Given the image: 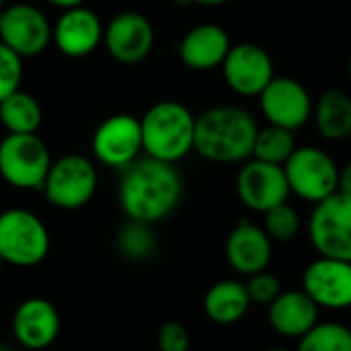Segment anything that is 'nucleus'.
<instances>
[{
    "label": "nucleus",
    "mask_w": 351,
    "mask_h": 351,
    "mask_svg": "<svg viewBox=\"0 0 351 351\" xmlns=\"http://www.w3.org/2000/svg\"><path fill=\"white\" fill-rule=\"evenodd\" d=\"M4 2H6V0H0V10L4 8Z\"/></svg>",
    "instance_id": "nucleus-36"
},
{
    "label": "nucleus",
    "mask_w": 351,
    "mask_h": 351,
    "mask_svg": "<svg viewBox=\"0 0 351 351\" xmlns=\"http://www.w3.org/2000/svg\"><path fill=\"white\" fill-rule=\"evenodd\" d=\"M95 158L109 169H128L138 160L142 146L140 119L130 113H115L103 119L90 142Z\"/></svg>",
    "instance_id": "nucleus-10"
},
{
    "label": "nucleus",
    "mask_w": 351,
    "mask_h": 351,
    "mask_svg": "<svg viewBox=\"0 0 351 351\" xmlns=\"http://www.w3.org/2000/svg\"><path fill=\"white\" fill-rule=\"evenodd\" d=\"M51 162L37 134H6L0 142V177L14 189H41Z\"/></svg>",
    "instance_id": "nucleus-5"
},
{
    "label": "nucleus",
    "mask_w": 351,
    "mask_h": 351,
    "mask_svg": "<svg viewBox=\"0 0 351 351\" xmlns=\"http://www.w3.org/2000/svg\"><path fill=\"white\" fill-rule=\"evenodd\" d=\"M49 253V230L43 220L25 210L0 212V261L14 267H33Z\"/></svg>",
    "instance_id": "nucleus-4"
},
{
    "label": "nucleus",
    "mask_w": 351,
    "mask_h": 351,
    "mask_svg": "<svg viewBox=\"0 0 351 351\" xmlns=\"http://www.w3.org/2000/svg\"><path fill=\"white\" fill-rule=\"evenodd\" d=\"M234 187L243 206L257 214H265L271 208L286 204L292 195L284 167L257 158H249L241 165Z\"/></svg>",
    "instance_id": "nucleus-11"
},
{
    "label": "nucleus",
    "mask_w": 351,
    "mask_h": 351,
    "mask_svg": "<svg viewBox=\"0 0 351 351\" xmlns=\"http://www.w3.org/2000/svg\"><path fill=\"white\" fill-rule=\"evenodd\" d=\"M300 226H302L300 214L288 202L280 204L263 214V230L267 232V237L271 241L288 243L298 237Z\"/></svg>",
    "instance_id": "nucleus-27"
},
{
    "label": "nucleus",
    "mask_w": 351,
    "mask_h": 351,
    "mask_svg": "<svg viewBox=\"0 0 351 351\" xmlns=\"http://www.w3.org/2000/svg\"><path fill=\"white\" fill-rule=\"evenodd\" d=\"M117 245L125 257H130L134 261H142L154 253L156 241H154V234L150 230V224L130 220L121 228V232L117 237Z\"/></svg>",
    "instance_id": "nucleus-26"
},
{
    "label": "nucleus",
    "mask_w": 351,
    "mask_h": 351,
    "mask_svg": "<svg viewBox=\"0 0 351 351\" xmlns=\"http://www.w3.org/2000/svg\"><path fill=\"white\" fill-rule=\"evenodd\" d=\"M232 47L224 27L216 23H202L189 29L179 43L181 62L195 72H210L222 66Z\"/></svg>",
    "instance_id": "nucleus-19"
},
{
    "label": "nucleus",
    "mask_w": 351,
    "mask_h": 351,
    "mask_svg": "<svg viewBox=\"0 0 351 351\" xmlns=\"http://www.w3.org/2000/svg\"><path fill=\"white\" fill-rule=\"evenodd\" d=\"M308 239L323 257L351 263V199L333 193L315 204L308 218Z\"/></svg>",
    "instance_id": "nucleus-8"
},
{
    "label": "nucleus",
    "mask_w": 351,
    "mask_h": 351,
    "mask_svg": "<svg viewBox=\"0 0 351 351\" xmlns=\"http://www.w3.org/2000/svg\"><path fill=\"white\" fill-rule=\"evenodd\" d=\"M296 351H351V329L341 323H317L300 337Z\"/></svg>",
    "instance_id": "nucleus-25"
},
{
    "label": "nucleus",
    "mask_w": 351,
    "mask_h": 351,
    "mask_svg": "<svg viewBox=\"0 0 351 351\" xmlns=\"http://www.w3.org/2000/svg\"><path fill=\"white\" fill-rule=\"evenodd\" d=\"M298 148L294 132L278 128V125H265L259 128L255 146H253V158L271 162V165H282L292 156V152Z\"/></svg>",
    "instance_id": "nucleus-24"
},
{
    "label": "nucleus",
    "mask_w": 351,
    "mask_h": 351,
    "mask_svg": "<svg viewBox=\"0 0 351 351\" xmlns=\"http://www.w3.org/2000/svg\"><path fill=\"white\" fill-rule=\"evenodd\" d=\"M158 350L160 351H189L191 348V337L185 325L177 321H169L158 329Z\"/></svg>",
    "instance_id": "nucleus-30"
},
{
    "label": "nucleus",
    "mask_w": 351,
    "mask_h": 351,
    "mask_svg": "<svg viewBox=\"0 0 351 351\" xmlns=\"http://www.w3.org/2000/svg\"><path fill=\"white\" fill-rule=\"evenodd\" d=\"M0 351H8V350H6V348H0Z\"/></svg>",
    "instance_id": "nucleus-37"
},
{
    "label": "nucleus",
    "mask_w": 351,
    "mask_h": 351,
    "mask_svg": "<svg viewBox=\"0 0 351 351\" xmlns=\"http://www.w3.org/2000/svg\"><path fill=\"white\" fill-rule=\"evenodd\" d=\"M247 286V292H249V298H251V304H265L269 306L280 294H282V284L280 280L269 274L267 269L265 271H259L255 276H249V282L245 284Z\"/></svg>",
    "instance_id": "nucleus-29"
},
{
    "label": "nucleus",
    "mask_w": 351,
    "mask_h": 351,
    "mask_svg": "<svg viewBox=\"0 0 351 351\" xmlns=\"http://www.w3.org/2000/svg\"><path fill=\"white\" fill-rule=\"evenodd\" d=\"M105 27L90 8L74 6L64 10L51 27V41L66 58H84L103 43Z\"/></svg>",
    "instance_id": "nucleus-16"
},
{
    "label": "nucleus",
    "mask_w": 351,
    "mask_h": 351,
    "mask_svg": "<svg viewBox=\"0 0 351 351\" xmlns=\"http://www.w3.org/2000/svg\"><path fill=\"white\" fill-rule=\"evenodd\" d=\"M23 80V58L10 47L0 43V103L21 88Z\"/></svg>",
    "instance_id": "nucleus-28"
},
{
    "label": "nucleus",
    "mask_w": 351,
    "mask_h": 351,
    "mask_svg": "<svg viewBox=\"0 0 351 351\" xmlns=\"http://www.w3.org/2000/svg\"><path fill=\"white\" fill-rule=\"evenodd\" d=\"M313 121L321 138L341 142L351 138V97L341 88H327L313 109Z\"/></svg>",
    "instance_id": "nucleus-21"
},
{
    "label": "nucleus",
    "mask_w": 351,
    "mask_h": 351,
    "mask_svg": "<svg viewBox=\"0 0 351 351\" xmlns=\"http://www.w3.org/2000/svg\"><path fill=\"white\" fill-rule=\"evenodd\" d=\"M51 25L33 4L16 2L0 10V43L21 58H33L47 49Z\"/></svg>",
    "instance_id": "nucleus-13"
},
{
    "label": "nucleus",
    "mask_w": 351,
    "mask_h": 351,
    "mask_svg": "<svg viewBox=\"0 0 351 351\" xmlns=\"http://www.w3.org/2000/svg\"><path fill=\"white\" fill-rule=\"evenodd\" d=\"M195 4H202V6H222L230 0H193Z\"/></svg>",
    "instance_id": "nucleus-33"
},
{
    "label": "nucleus",
    "mask_w": 351,
    "mask_h": 351,
    "mask_svg": "<svg viewBox=\"0 0 351 351\" xmlns=\"http://www.w3.org/2000/svg\"><path fill=\"white\" fill-rule=\"evenodd\" d=\"M97 167L82 154H66L51 162L41 191L60 210L84 208L97 191Z\"/></svg>",
    "instance_id": "nucleus-7"
},
{
    "label": "nucleus",
    "mask_w": 351,
    "mask_h": 351,
    "mask_svg": "<svg viewBox=\"0 0 351 351\" xmlns=\"http://www.w3.org/2000/svg\"><path fill=\"white\" fill-rule=\"evenodd\" d=\"M271 243L274 241L267 237L263 226L241 220L226 239V259L241 276H255L267 269L274 255Z\"/></svg>",
    "instance_id": "nucleus-18"
},
{
    "label": "nucleus",
    "mask_w": 351,
    "mask_h": 351,
    "mask_svg": "<svg viewBox=\"0 0 351 351\" xmlns=\"http://www.w3.org/2000/svg\"><path fill=\"white\" fill-rule=\"evenodd\" d=\"M251 306L247 286L239 280L216 282L204 296V311L216 325L239 323Z\"/></svg>",
    "instance_id": "nucleus-22"
},
{
    "label": "nucleus",
    "mask_w": 351,
    "mask_h": 351,
    "mask_svg": "<svg viewBox=\"0 0 351 351\" xmlns=\"http://www.w3.org/2000/svg\"><path fill=\"white\" fill-rule=\"evenodd\" d=\"M319 313L321 308L304 290H288L269 304L267 321L278 335L300 339L319 323Z\"/></svg>",
    "instance_id": "nucleus-20"
},
{
    "label": "nucleus",
    "mask_w": 351,
    "mask_h": 351,
    "mask_svg": "<svg viewBox=\"0 0 351 351\" xmlns=\"http://www.w3.org/2000/svg\"><path fill=\"white\" fill-rule=\"evenodd\" d=\"M302 290L319 308H351V263L321 255L304 269Z\"/></svg>",
    "instance_id": "nucleus-15"
},
{
    "label": "nucleus",
    "mask_w": 351,
    "mask_h": 351,
    "mask_svg": "<svg viewBox=\"0 0 351 351\" xmlns=\"http://www.w3.org/2000/svg\"><path fill=\"white\" fill-rule=\"evenodd\" d=\"M103 45L115 62L123 66L140 64L154 47V27L142 12H119L107 23Z\"/></svg>",
    "instance_id": "nucleus-14"
},
{
    "label": "nucleus",
    "mask_w": 351,
    "mask_h": 351,
    "mask_svg": "<svg viewBox=\"0 0 351 351\" xmlns=\"http://www.w3.org/2000/svg\"><path fill=\"white\" fill-rule=\"evenodd\" d=\"M348 72H350V76H351V53H350V58H348Z\"/></svg>",
    "instance_id": "nucleus-34"
},
{
    "label": "nucleus",
    "mask_w": 351,
    "mask_h": 351,
    "mask_svg": "<svg viewBox=\"0 0 351 351\" xmlns=\"http://www.w3.org/2000/svg\"><path fill=\"white\" fill-rule=\"evenodd\" d=\"M265 351H288V350H284V348H269V350H265Z\"/></svg>",
    "instance_id": "nucleus-35"
},
{
    "label": "nucleus",
    "mask_w": 351,
    "mask_h": 351,
    "mask_svg": "<svg viewBox=\"0 0 351 351\" xmlns=\"http://www.w3.org/2000/svg\"><path fill=\"white\" fill-rule=\"evenodd\" d=\"M142 146L146 156L162 162H179L193 152L195 115L179 101H158L140 119Z\"/></svg>",
    "instance_id": "nucleus-3"
},
{
    "label": "nucleus",
    "mask_w": 351,
    "mask_h": 351,
    "mask_svg": "<svg viewBox=\"0 0 351 351\" xmlns=\"http://www.w3.org/2000/svg\"><path fill=\"white\" fill-rule=\"evenodd\" d=\"M290 193L308 204H319L339 185V167L329 152L317 146H298L284 162Z\"/></svg>",
    "instance_id": "nucleus-6"
},
{
    "label": "nucleus",
    "mask_w": 351,
    "mask_h": 351,
    "mask_svg": "<svg viewBox=\"0 0 351 351\" xmlns=\"http://www.w3.org/2000/svg\"><path fill=\"white\" fill-rule=\"evenodd\" d=\"M220 68L224 82L239 97H259L276 78V66L269 51L251 41L232 45Z\"/></svg>",
    "instance_id": "nucleus-12"
},
{
    "label": "nucleus",
    "mask_w": 351,
    "mask_h": 351,
    "mask_svg": "<svg viewBox=\"0 0 351 351\" xmlns=\"http://www.w3.org/2000/svg\"><path fill=\"white\" fill-rule=\"evenodd\" d=\"M259 123L251 111L237 105H216L195 117L193 150L216 165H243L253 158Z\"/></svg>",
    "instance_id": "nucleus-2"
},
{
    "label": "nucleus",
    "mask_w": 351,
    "mask_h": 351,
    "mask_svg": "<svg viewBox=\"0 0 351 351\" xmlns=\"http://www.w3.org/2000/svg\"><path fill=\"white\" fill-rule=\"evenodd\" d=\"M259 109L269 125L296 132L313 119L315 101L300 80L276 76L259 95Z\"/></svg>",
    "instance_id": "nucleus-9"
},
{
    "label": "nucleus",
    "mask_w": 351,
    "mask_h": 351,
    "mask_svg": "<svg viewBox=\"0 0 351 351\" xmlns=\"http://www.w3.org/2000/svg\"><path fill=\"white\" fill-rule=\"evenodd\" d=\"M12 335L27 350H45L60 335V313L47 298L23 300L12 317Z\"/></svg>",
    "instance_id": "nucleus-17"
},
{
    "label": "nucleus",
    "mask_w": 351,
    "mask_h": 351,
    "mask_svg": "<svg viewBox=\"0 0 351 351\" xmlns=\"http://www.w3.org/2000/svg\"><path fill=\"white\" fill-rule=\"evenodd\" d=\"M41 119L39 101L21 88L0 103V123L8 134H37Z\"/></svg>",
    "instance_id": "nucleus-23"
},
{
    "label": "nucleus",
    "mask_w": 351,
    "mask_h": 351,
    "mask_svg": "<svg viewBox=\"0 0 351 351\" xmlns=\"http://www.w3.org/2000/svg\"><path fill=\"white\" fill-rule=\"evenodd\" d=\"M183 195V179L175 165L156 158H138L119 183V206L128 220L154 224L179 206Z\"/></svg>",
    "instance_id": "nucleus-1"
},
{
    "label": "nucleus",
    "mask_w": 351,
    "mask_h": 351,
    "mask_svg": "<svg viewBox=\"0 0 351 351\" xmlns=\"http://www.w3.org/2000/svg\"><path fill=\"white\" fill-rule=\"evenodd\" d=\"M45 2H49L51 6H58L62 10H68V8H74V6H82L84 4V0H45Z\"/></svg>",
    "instance_id": "nucleus-32"
},
{
    "label": "nucleus",
    "mask_w": 351,
    "mask_h": 351,
    "mask_svg": "<svg viewBox=\"0 0 351 351\" xmlns=\"http://www.w3.org/2000/svg\"><path fill=\"white\" fill-rule=\"evenodd\" d=\"M337 193L346 195L351 199V160H348L341 169H339V185H337Z\"/></svg>",
    "instance_id": "nucleus-31"
}]
</instances>
